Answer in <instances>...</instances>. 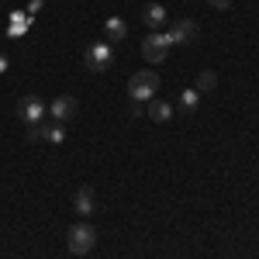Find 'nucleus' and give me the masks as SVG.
Masks as SVG:
<instances>
[{
    "mask_svg": "<svg viewBox=\"0 0 259 259\" xmlns=\"http://www.w3.org/2000/svg\"><path fill=\"white\" fill-rule=\"evenodd\" d=\"M197 100H200L197 90H183V94H180V107H183V111H197Z\"/></svg>",
    "mask_w": 259,
    "mask_h": 259,
    "instance_id": "4468645a",
    "label": "nucleus"
},
{
    "mask_svg": "<svg viewBox=\"0 0 259 259\" xmlns=\"http://www.w3.org/2000/svg\"><path fill=\"white\" fill-rule=\"evenodd\" d=\"M41 139H45V142H56V145H59V142L66 139V128H62L59 121H52V124H45V132H41Z\"/></svg>",
    "mask_w": 259,
    "mask_h": 259,
    "instance_id": "f8f14e48",
    "label": "nucleus"
},
{
    "mask_svg": "<svg viewBox=\"0 0 259 259\" xmlns=\"http://www.w3.org/2000/svg\"><path fill=\"white\" fill-rule=\"evenodd\" d=\"M142 21H145L152 31H159L162 24H166V7H162V4H149V7L142 11Z\"/></svg>",
    "mask_w": 259,
    "mask_h": 259,
    "instance_id": "6e6552de",
    "label": "nucleus"
},
{
    "mask_svg": "<svg viewBox=\"0 0 259 259\" xmlns=\"http://www.w3.org/2000/svg\"><path fill=\"white\" fill-rule=\"evenodd\" d=\"M24 28H28V21H24V14H18V18H14V24H11V35H21Z\"/></svg>",
    "mask_w": 259,
    "mask_h": 259,
    "instance_id": "2eb2a0df",
    "label": "nucleus"
},
{
    "mask_svg": "<svg viewBox=\"0 0 259 259\" xmlns=\"http://www.w3.org/2000/svg\"><path fill=\"white\" fill-rule=\"evenodd\" d=\"M211 4H214V7H218V11H225V7H228V4H232V0H211Z\"/></svg>",
    "mask_w": 259,
    "mask_h": 259,
    "instance_id": "dca6fc26",
    "label": "nucleus"
},
{
    "mask_svg": "<svg viewBox=\"0 0 259 259\" xmlns=\"http://www.w3.org/2000/svg\"><path fill=\"white\" fill-rule=\"evenodd\" d=\"M104 31H107L111 41H121L124 35H128V24H124V18H107L104 21Z\"/></svg>",
    "mask_w": 259,
    "mask_h": 259,
    "instance_id": "9d476101",
    "label": "nucleus"
},
{
    "mask_svg": "<svg viewBox=\"0 0 259 259\" xmlns=\"http://www.w3.org/2000/svg\"><path fill=\"white\" fill-rule=\"evenodd\" d=\"M76 111H80V104H76V97H69V94H62V97H56L49 104L52 121H69V118H76Z\"/></svg>",
    "mask_w": 259,
    "mask_h": 259,
    "instance_id": "423d86ee",
    "label": "nucleus"
},
{
    "mask_svg": "<svg viewBox=\"0 0 259 259\" xmlns=\"http://www.w3.org/2000/svg\"><path fill=\"white\" fill-rule=\"evenodd\" d=\"M214 87H218V76H214L211 69H204V73L197 76V90H200V94H211Z\"/></svg>",
    "mask_w": 259,
    "mask_h": 259,
    "instance_id": "ddd939ff",
    "label": "nucleus"
},
{
    "mask_svg": "<svg viewBox=\"0 0 259 259\" xmlns=\"http://www.w3.org/2000/svg\"><path fill=\"white\" fill-rule=\"evenodd\" d=\"M169 49H173V41H169V35H166V31H152L149 38L142 41V56H145L149 62H162Z\"/></svg>",
    "mask_w": 259,
    "mask_h": 259,
    "instance_id": "20e7f679",
    "label": "nucleus"
},
{
    "mask_svg": "<svg viewBox=\"0 0 259 259\" xmlns=\"http://www.w3.org/2000/svg\"><path fill=\"white\" fill-rule=\"evenodd\" d=\"M149 114H152V121H169L173 118V104H166V100H149Z\"/></svg>",
    "mask_w": 259,
    "mask_h": 259,
    "instance_id": "9b49d317",
    "label": "nucleus"
},
{
    "mask_svg": "<svg viewBox=\"0 0 259 259\" xmlns=\"http://www.w3.org/2000/svg\"><path fill=\"white\" fill-rule=\"evenodd\" d=\"M94 245H97V232H94L87 221H76V225L69 228V252H73V256H87Z\"/></svg>",
    "mask_w": 259,
    "mask_h": 259,
    "instance_id": "7ed1b4c3",
    "label": "nucleus"
},
{
    "mask_svg": "<svg viewBox=\"0 0 259 259\" xmlns=\"http://www.w3.org/2000/svg\"><path fill=\"white\" fill-rule=\"evenodd\" d=\"M0 73H7V56L0 52Z\"/></svg>",
    "mask_w": 259,
    "mask_h": 259,
    "instance_id": "f3484780",
    "label": "nucleus"
},
{
    "mask_svg": "<svg viewBox=\"0 0 259 259\" xmlns=\"http://www.w3.org/2000/svg\"><path fill=\"white\" fill-rule=\"evenodd\" d=\"M159 76L152 73V69H139L132 80H128V97L135 100V104H145V100L156 97V90H159Z\"/></svg>",
    "mask_w": 259,
    "mask_h": 259,
    "instance_id": "f257e3e1",
    "label": "nucleus"
},
{
    "mask_svg": "<svg viewBox=\"0 0 259 259\" xmlns=\"http://www.w3.org/2000/svg\"><path fill=\"white\" fill-rule=\"evenodd\" d=\"M166 35H169L173 45H187V41L197 38V24H194L190 18H180V21H173V28H169Z\"/></svg>",
    "mask_w": 259,
    "mask_h": 259,
    "instance_id": "0eeeda50",
    "label": "nucleus"
},
{
    "mask_svg": "<svg viewBox=\"0 0 259 259\" xmlns=\"http://www.w3.org/2000/svg\"><path fill=\"white\" fill-rule=\"evenodd\" d=\"M45 100L41 97H21L18 100V118L24 121V124H38V121H45Z\"/></svg>",
    "mask_w": 259,
    "mask_h": 259,
    "instance_id": "39448f33",
    "label": "nucleus"
},
{
    "mask_svg": "<svg viewBox=\"0 0 259 259\" xmlns=\"http://www.w3.org/2000/svg\"><path fill=\"white\" fill-rule=\"evenodd\" d=\"M111 62H114V49H111L107 41H94V45H87V52H83V66H87V73L100 76L104 69H111Z\"/></svg>",
    "mask_w": 259,
    "mask_h": 259,
    "instance_id": "f03ea898",
    "label": "nucleus"
},
{
    "mask_svg": "<svg viewBox=\"0 0 259 259\" xmlns=\"http://www.w3.org/2000/svg\"><path fill=\"white\" fill-rule=\"evenodd\" d=\"M73 204H76V214H94V187H80L76 190V197H73Z\"/></svg>",
    "mask_w": 259,
    "mask_h": 259,
    "instance_id": "1a4fd4ad",
    "label": "nucleus"
}]
</instances>
